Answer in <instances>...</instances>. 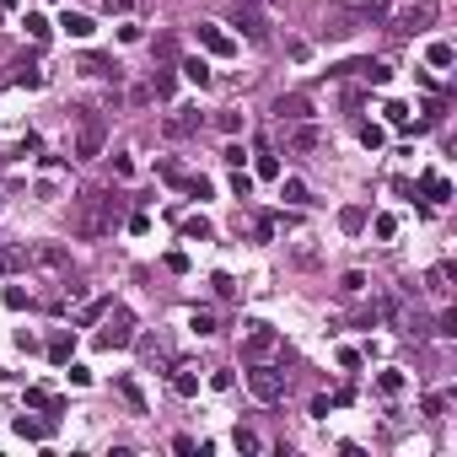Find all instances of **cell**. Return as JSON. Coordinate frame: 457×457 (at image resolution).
<instances>
[{"instance_id":"d6a6232c","label":"cell","mask_w":457,"mask_h":457,"mask_svg":"<svg viewBox=\"0 0 457 457\" xmlns=\"http://www.w3.org/2000/svg\"><path fill=\"white\" fill-rule=\"evenodd\" d=\"M231 194H237V199H248V194H253V172H231Z\"/></svg>"},{"instance_id":"7dc6e473","label":"cell","mask_w":457,"mask_h":457,"mask_svg":"<svg viewBox=\"0 0 457 457\" xmlns=\"http://www.w3.org/2000/svg\"><path fill=\"white\" fill-rule=\"evenodd\" d=\"M16 6H22V0H0V11H16Z\"/></svg>"},{"instance_id":"e575fe53","label":"cell","mask_w":457,"mask_h":457,"mask_svg":"<svg viewBox=\"0 0 457 457\" xmlns=\"http://www.w3.org/2000/svg\"><path fill=\"white\" fill-rule=\"evenodd\" d=\"M103 312H108V296L86 301V307H81V323H97V317H103Z\"/></svg>"},{"instance_id":"4316f807","label":"cell","mask_w":457,"mask_h":457,"mask_svg":"<svg viewBox=\"0 0 457 457\" xmlns=\"http://www.w3.org/2000/svg\"><path fill=\"white\" fill-rule=\"evenodd\" d=\"M372 231H377V242H393L398 237V216H387V210H382V216L372 221Z\"/></svg>"},{"instance_id":"ab89813d","label":"cell","mask_w":457,"mask_h":457,"mask_svg":"<svg viewBox=\"0 0 457 457\" xmlns=\"http://www.w3.org/2000/svg\"><path fill=\"white\" fill-rule=\"evenodd\" d=\"M130 231H135V237H145V231H151V216H145V210H135V216H130Z\"/></svg>"},{"instance_id":"83f0119b","label":"cell","mask_w":457,"mask_h":457,"mask_svg":"<svg viewBox=\"0 0 457 457\" xmlns=\"http://www.w3.org/2000/svg\"><path fill=\"white\" fill-rule=\"evenodd\" d=\"M0 301H6V312H22V307H27L33 296H27L22 285H6V290H0Z\"/></svg>"},{"instance_id":"f546056e","label":"cell","mask_w":457,"mask_h":457,"mask_svg":"<svg viewBox=\"0 0 457 457\" xmlns=\"http://www.w3.org/2000/svg\"><path fill=\"white\" fill-rule=\"evenodd\" d=\"M189 328H194L199 339H210V334H216V312H194V317H189Z\"/></svg>"},{"instance_id":"7bdbcfd3","label":"cell","mask_w":457,"mask_h":457,"mask_svg":"<svg viewBox=\"0 0 457 457\" xmlns=\"http://www.w3.org/2000/svg\"><path fill=\"white\" fill-rule=\"evenodd\" d=\"M172 452L189 457V452H199V441H194V436H172Z\"/></svg>"},{"instance_id":"4fadbf2b","label":"cell","mask_w":457,"mask_h":457,"mask_svg":"<svg viewBox=\"0 0 457 457\" xmlns=\"http://www.w3.org/2000/svg\"><path fill=\"white\" fill-rule=\"evenodd\" d=\"M22 27H27V38H33V43H48V33H54V22H48L43 11H27Z\"/></svg>"},{"instance_id":"d6986e66","label":"cell","mask_w":457,"mask_h":457,"mask_svg":"<svg viewBox=\"0 0 457 457\" xmlns=\"http://www.w3.org/2000/svg\"><path fill=\"white\" fill-rule=\"evenodd\" d=\"M339 226H345L350 237H355V231L366 226V205H345V210H339Z\"/></svg>"},{"instance_id":"ac0fdd59","label":"cell","mask_w":457,"mask_h":457,"mask_svg":"<svg viewBox=\"0 0 457 457\" xmlns=\"http://www.w3.org/2000/svg\"><path fill=\"white\" fill-rule=\"evenodd\" d=\"M317 140H323V135H317V124H296V135H290V145H296V151H317Z\"/></svg>"},{"instance_id":"8fae6325","label":"cell","mask_w":457,"mask_h":457,"mask_svg":"<svg viewBox=\"0 0 457 457\" xmlns=\"http://www.w3.org/2000/svg\"><path fill=\"white\" fill-rule=\"evenodd\" d=\"M60 27H65L70 38H92V33H97V22H92L86 11H65V16H60Z\"/></svg>"},{"instance_id":"d590c367","label":"cell","mask_w":457,"mask_h":457,"mask_svg":"<svg viewBox=\"0 0 457 457\" xmlns=\"http://www.w3.org/2000/svg\"><path fill=\"white\" fill-rule=\"evenodd\" d=\"M339 290H345V296H355V290H366V275H361V269H350V275L339 280Z\"/></svg>"},{"instance_id":"74e56055","label":"cell","mask_w":457,"mask_h":457,"mask_svg":"<svg viewBox=\"0 0 457 457\" xmlns=\"http://www.w3.org/2000/svg\"><path fill=\"white\" fill-rule=\"evenodd\" d=\"M221 162H226V167H242V162H248V151H242V145H237V140H231V145H226V151H221Z\"/></svg>"},{"instance_id":"bcb514c9","label":"cell","mask_w":457,"mask_h":457,"mask_svg":"<svg viewBox=\"0 0 457 457\" xmlns=\"http://www.w3.org/2000/svg\"><path fill=\"white\" fill-rule=\"evenodd\" d=\"M103 6H108L113 16H130V11H135V0H103Z\"/></svg>"},{"instance_id":"1f68e13d","label":"cell","mask_w":457,"mask_h":457,"mask_svg":"<svg viewBox=\"0 0 457 457\" xmlns=\"http://www.w3.org/2000/svg\"><path fill=\"white\" fill-rule=\"evenodd\" d=\"M231 441H237V452H264V441H258L253 431H242V425H237V436H231Z\"/></svg>"},{"instance_id":"e0dca14e","label":"cell","mask_w":457,"mask_h":457,"mask_svg":"<svg viewBox=\"0 0 457 457\" xmlns=\"http://www.w3.org/2000/svg\"><path fill=\"white\" fill-rule=\"evenodd\" d=\"M43 81H48V75H43V65H27V60L16 65V86H27V92H38V86H43Z\"/></svg>"},{"instance_id":"3957f363","label":"cell","mask_w":457,"mask_h":457,"mask_svg":"<svg viewBox=\"0 0 457 457\" xmlns=\"http://www.w3.org/2000/svg\"><path fill=\"white\" fill-rule=\"evenodd\" d=\"M130 339H135V317L124 312V307H113V317H108V323H103V334H97V345H103V350H124V345H130Z\"/></svg>"},{"instance_id":"d4e9b609","label":"cell","mask_w":457,"mask_h":457,"mask_svg":"<svg viewBox=\"0 0 457 457\" xmlns=\"http://www.w3.org/2000/svg\"><path fill=\"white\" fill-rule=\"evenodd\" d=\"M178 70H183V75H189V81H194V86H210V65H205V60H183V65H178Z\"/></svg>"},{"instance_id":"7a4b0ae2","label":"cell","mask_w":457,"mask_h":457,"mask_svg":"<svg viewBox=\"0 0 457 457\" xmlns=\"http://www.w3.org/2000/svg\"><path fill=\"white\" fill-rule=\"evenodd\" d=\"M248 393L258 398V404H280V398H285V372H280V366L253 361L248 366Z\"/></svg>"},{"instance_id":"9c48e42d","label":"cell","mask_w":457,"mask_h":457,"mask_svg":"<svg viewBox=\"0 0 457 457\" xmlns=\"http://www.w3.org/2000/svg\"><path fill=\"white\" fill-rule=\"evenodd\" d=\"M431 22H436V0H420V6L404 11V33H425Z\"/></svg>"},{"instance_id":"5b68a950","label":"cell","mask_w":457,"mask_h":457,"mask_svg":"<svg viewBox=\"0 0 457 457\" xmlns=\"http://www.w3.org/2000/svg\"><path fill=\"white\" fill-rule=\"evenodd\" d=\"M237 27L253 38V43H258V38H269V16L258 11V0H242V6H237Z\"/></svg>"},{"instance_id":"cb8c5ba5","label":"cell","mask_w":457,"mask_h":457,"mask_svg":"<svg viewBox=\"0 0 457 457\" xmlns=\"http://www.w3.org/2000/svg\"><path fill=\"white\" fill-rule=\"evenodd\" d=\"M43 431H48L43 420H27V414H16V436H22V441H43Z\"/></svg>"},{"instance_id":"ee69618b","label":"cell","mask_w":457,"mask_h":457,"mask_svg":"<svg viewBox=\"0 0 457 457\" xmlns=\"http://www.w3.org/2000/svg\"><path fill=\"white\" fill-rule=\"evenodd\" d=\"M216 124H221V130H226V135H237V130H242V113H221Z\"/></svg>"},{"instance_id":"8d00e7d4","label":"cell","mask_w":457,"mask_h":457,"mask_svg":"<svg viewBox=\"0 0 457 457\" xmlns=\"http://www.w3.org/2000/svg\"><path fill=\"white\" fill-rule=\"evenodd\" d=\"M436 334H441V339H457V312H452V307H446V312H441V323H436Z\"/></svg>"},{"instance_id":"484cf974","label":"cell","mask_w":457,"mask_h":457,"mask_svg":"<svg viewBox=\"0 0 457 457\" xmlns=\"http://www.w3.org/2000/svg\"><path fill=\"white\" fill-rule=\"evenodd\" d=\"M377 393H382V398H398V393H404V372H382V377H377Z\"/></svg>"},{"instance_id":"277c9868","label":"cell","mask_w":457,"mask_h":457,"mask_svg":"<svg viewBox=\"0 0 457 457\" xmlns=\"http://www.w3.org/2000/svg\"><path fill=\"white\" fill-rule=\"evenodd\" d=\"M269 113H275L280 124H307V119H312V103H307L301 92H285V97H275V108H269Z\"/></svg>"},{"instance_id":"6da1fadb","label":"cell","mask_w":457,"mask_h":457,"mask_svg":"<svg viewBox=\"0 0 457 457\" xmlns=\"http://www.w3.org/2000/svg\"><path fill=\"white\" fill-rule=\"evenodd\" d=\"M113 221H119V194L108 189L81 194V205H75V231L81 237H103V231H113Z\"/></svg>"},{"instance_id":"f6af8a7d","label":"cell","mask_w":457,"mask_h":457,"mask_svg":"<svg viewBox=\"0 0 457 457\" xmlns=\"http://www.w3.org/2000/svg\"><path fill=\"white\" fill-rule=\"evenodd\" d=\"M231 382H237V377H231V372H210V387H216V393H226Z\"/></svg>"},{"instance_id":"8992f818","label":"cell","mask_w":457,"mask_h":457,"mask_svg":"<svg viewBox=\"0 0 457 457\" xmlns=\"http://www.w3.org/2000/svg\"><path fill=\"white\" fill-rule=\"evenodd\" d=\"M199 43H205L210 54H216V60H226V54H237V38H231V33H221L216 22H199Z\"/></svg>"},{"instance_id":"7402d4cb","label":"cell","mask_w":457,"mask_h":457,"mask_svg":"<svg viewBox=\"0 0 457 457\" xmlns=\"http://www.w3.org/2000/svg\"><path fill=\"white\" fill-rule=\"evenodd\" d=\"M280 199H290V205H307V183H301V178H280Z\"/></svg>"},{"instance_id":"836d02e7","label":"cell","mask_w":457,"mask_h":457,"mask_svg":"<svg viewBox=\"0 0 457 457\" xmlns=\"http://www.w3.org/2000/svg\"><path fill=\"white\" fill-rule=\"evenodd\" d=\"M172 387H178L183 398H194V393H199V377H194V372H178V377H172Z\"/></svg>"},{"instance_id":"5bb4252c","label":"cell","mask_w":457,"mask_h":457,"mask_svg":"<svg viewBox=\"0 0 457 457\" xmlns=\"http://www.w3.org/2000/svg\"><path fill=\"white\" fill-rule=\"evenodd\" d=\"M194 130H199V113H194V108H172L167 135H194Z\"/></svg>"},{"instance_id":"9a60e30c","label":"cell","mask_w":457,"mask_h":457,"mask_svg":"<svg viewBox=\"0 0 457 457\" xmlns=\"http://www.w3.org/2000/svg\"><path fill=\"white\" fill-rule=\"evenodd\" d=\"M70 350H75V334H54V339H48V361L70 366Z\"/></svg>"},{"instance_id":"f1b7e54d","label":"cell","mask_w":457,"mask_h":457,"mask_svg":"<svg viewBox=\"0 0 457 457\" xmlns=\"http://www.w3.org/2000/svg\"><path fill=\"white\" fill-rule=\"evenodd\" d=\"M86 75H119V65H108L103 54H86V65H81Z\"/></svg>"},{"instance_id":"b9f144b4","label":"cell","mask_w":457,"mask_h":457,"mask_svg":"<svg viewBox=\"0 0 457 457\" xmlns=\"http://www.w3.org/2000/svg\"><path fill=\"white\" fill-rule=\"evenodd\" d=\"M167 269L172 275H189V253H167Z\"/></svg>"},{"instance_id":"7c38bea8","label":"cell","mask_w":457,"mask_h":457,"mask_svg":"<svg viewBox=\"0 0 457 457\" xmlns=\"http://www.w3.org/2000/svg\"><path fill=\"white\" fill-rule=\"evenodd\" d=\"M253 178H264V183H275V178H280V157L269 151V145H258V162H253Z\"/></svg>"},{"instance_id":"60d3db41","label":"cell","mask_w":457,"mask_h":457,"mask_svg":"<svg viewBox=\"0 0 457 457\" xmlns=\"http://www.w3.org/2000/svg\"><path fill=\"white\" fill-rule=\"evenodd\" d=\"M151 92H157V97H172V70H162L157 81H151Z\"/></svg>"},{"instance_id":"2e32d148","label":"cell","mask_w":457,"mask_h":457,"mask_svg":"<svg viewBox=\"0 0 457 457\" xmlns=\"http://www.w3.org/2000/svg\"><path fill=\"white\" fill-rule=\"evenodd\" d=\"M425 60H431V65H436V70H446V65H452V60H457V48H452V43H446V38H436V43H431V48H425Z\"/></svg>"},{"instance_id":"681fc988","label":"cell","mask_w":457,"mask_h":457,"mask_svg":"<svg viewBox=\"0 0 457 457\" xmlns=\"http://www.w3.org/2000/svg\"><path fill=\"white\" fill-rule=\"evenodd\" d=\"M0 16H6V11H0Z\"/></svg>"},{"instance_id":"f35d334b","label":"cell","mask_w":457,"mask_h":457,"mask_svg":"<svg viewBox=\"0 0 457 457\" xmlns=\"http://www.w3.org/2000/svg\"><path fill=\"white\" fill-rule=\"evenodd\" d=\"M339 366H345V372H361V350L345 345V350H339Z\"/></svg>"},{"instance_id":"52a82bcc","label":"cell","mask_w":457,"mask_h":457,"mask_svg":"<svg viewBox=\"0 0 457 457\" xmlns=\"http://www.w3.org/2000/svg\"><path fill=\"white\" fill-rule=\"evenodd\" d=\"M269 350H275V328L269 323H248V350H242V355H248V361H264Z\"/></svg>"},{"instance_id":"c3c4849f","label":"cell","mask_w":457,"mask_h":457,"mask_svg":"<svg viewBox=\"0 0 457 457\" xmlns=\"http://www.w3.org/2000/svg\"><path fill=\"white\" fill-rule=\"evenodd\" d=\"M0 275H6V258H0Z\"/></svg>"},{"instance_id":"44dd1931","label":"cell","mask_w":457,"mask_h":457,"mask_svg":"<svg viewBox=\"0 0 457 457\" xmlns=\"http://www.w3.org/2000/svg\"><path fill=\"white\" fill-rule=\"evenodd\" d=\"M355 135H361V145H366V151H382V145H387V130H382V124H361Z\"/></svg>"},{"instance_id":"ffe728a7","label":"cell","mask_w":457,"mask_h":457,"mask_svg":"<svg viewBox=\"0 0 457 457\" xmlns=\"http://www.w3.org/2000/svg\"><path fill=\"white\" fill-rule=\"evenodd\" d=\"M425 285H431L436 296H446V290H452V264H436L431 275H425Z\"/></svg>"},{"instance_id":"4dcf8cb0","label":"cell","mask_w":457,"mask_h":457,"mask_svg":"<svg viewBox=\"0 0 457 457\" xmlns=\"http://www.w3.org/2000/svg\"><path fill=\"white\" fill-rule=\"evenodd\" d=\"M387 124H393V130H409V108H404V103H387Z\"/></svg>"},{"instance_id":"ba28073f","label":"cell","mask_w":457,"mask_h":457,"mask_svg":"<svg viewBox=\"0 0 457 457\" xmlns=\"http://www.w3.org/2000/svg\"><path fill=\"white\" fill-rule=\"evenodd\" d=\"M97 151H103V119L86 113L81 119V140H75V157H97Z\"/></svg>"},{"instance_id":"603a6c76","label":"cell","mask_w":457,"mask_h":457,"mask_svg":"<svg viewBox=\"0 0 457 457\" xmlns=\"http://www.w3.org/2000/svg\"><path fill=\"white\" fill-rule=\"evenodd\" d=\"M210 231H216V226H210L205 216H189V221H183V237H189V242H205Z\"/></svg>"},{"instance_id":"30bf717a","label":"cell","mask_w":457,"mask_h":457,"mask_svg":"<svg viewBox=\"0 0 457 457\" xmlns=\"http://www.w3.org/2000/svg\"><path fill=\"white\" fill-rule=\"evenodd\" d=\"M420 194L431 205H441V199H452V183H446L441 172H420Z\"/></svg>"}]
</instances>
